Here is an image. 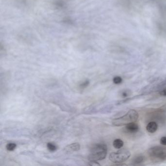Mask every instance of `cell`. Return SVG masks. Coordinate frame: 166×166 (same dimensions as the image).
I'll return each mask as SVG.
<instances>
[{
    "label": "cell",
    "mask_w": 166,
    "mask_h": 166,
    "mask_svg": "<svg viewBox=\"0 0 166 166\" xmlns=\"http://www.w3.org/2000/svg\"><path fill=\"white\" fill-rule=\"evenodd\" d=\"M107 155V147L105 144L99 143L93 147L88 155L90 161L101 160L105 159Z\"/></svg>",
    "instance_id": "6da1fadb"
},
{
    "label": "cell",
    "mask_w": 166,
    "mask_h": 166,
    "mask_svg": "<svg viewBox=\"0 0 166 166\" xmlns=\"http://www.w3.org/2000/svg\"><path fill=\"white\" fill-rule=\"evenodd\" d=\"M138 116L139 115L137 111L135 110H130L125 115L113 119L112 124L115 126L126 125L132 122H136Z\"/></svg>",
    "instance_id": "7a4b0ae2"
},
{
    "label": "cell",
    "mask_w": 166,
    "mask_h": 166,
    "mask_svg": "<svg viewBox=\"0 0 166 166\" xmlns=\"http://www.w3.org/2000/svg\"><path fill=\"white\" fill-rule=\"evenodd\" d=\"M148 155L154 162H161L166 160V147H152L148 151Z\"/></svg>",
    "instance_id": "3957f363"
},
{
    "label": "cell",
    "mask_w": 166,
    "mask_h": 166,
    "mask_svg": "<svg viewBox=\"0 0 166 166\" xmlns=\"http://www.w3.org/2000/svg\"><path fill=\"white\" fill-rule=\"evenodd\" d=\"M166 85V78H159L153 81L142 89L144 94H148L160 91Z\"/></svg>",
    "instance_id": "277c9868"
},
{
    "label": "cell",
    "mask_w": 166,
    "mask_h": 166,
    "mask_svg": "<svg viewBox=\"0 0 166 166\" xmlns=\"http://www.w3.org/2000/svg\"><path fill=\"white\" fill-rule=\"evenodd\" d=\"M131 156V152L126 149H121L110 155V160L115 163H120L127 160Z\"/></svg>",
    "instance_id": "5b68a950"
},
{
    "label": "cell",
    "mask_w": 166,
    "mask_h": 166,
    "mask_svg": "<svg viewBox=\"0 0 166 166\" xmlns=\"http://www.w3.org/2000/svg\"><path fill=\"white\" fill-rule=\"evenodd\" d=\"M80 144L78 143H74L66 146L63 149V151L67 154H70L73 152L80 150Z\"/></svg>",
    "instance_id": "8992f818"
},
{
    "label": "cell",
    "mask_w": 166,
    "mask_h": 166,
    "mask_svg": "<svg viewBox=\"0 0 166 166\" xmlns=\"http://www.w3.org/2000/svg\"><path fill=\"white\" fill-rule=\"evenodd\" d=\"M125 130L127 132L129 133H135L139 130V126L135 122H132L126 125Z\"/></svg>",
    "instance_id": "52a82bcc"
},
{
    "label": "cell",
    "mask_w": 166,
    "mask_h": 166,
    "mask_svg": "<svg viewBox=\"0 0 166 166\" xmlns=\"http://www.w3.org/2000/svg\"><path fill=\"white\" fill-rule=\"evenodd\" d=\"M158 129L157 124L155 121H152L148 124L146 127V129L148 132L150 133H154Z\"/></svg>",
    "instance_id": "ba28073f"
},
{
    "label": "cell",
    "mask_w": 166,
    "mask_h": 166,
    "mask_svg": "<svg viewBox=\"0 0 166 166\" xmlns=\"http://www.w3.org/2000/svg\"><path fill=\"white\" fill-rule=\"evenodd\" d=\"M124 142L120 139H116L113 142V146L117 149H120L123 146Z\"/></svg>",
    "instance_id": "9c48e42d"
},
{
    "label": "cell",
    "mask_w": 166,
    "mask_h": 166,
    "mask_svg": "<svg viewBox=\"0 0 166 166\" xmlns=\"http://www.w3.org/2000/svg\"><path fill=\"white\" fill-rule=\"evenodd\" d=\"M145 158L142 155H139V156H136L133 159V165H137V164H139L143 162Z\"/></svg>",
    "instance_id": "30bf717a"
},
{
    "label": "cell",
    "mask_w": 166,
    "mask_h": 166,
    "mask_svg": "<svg viewBox=\"0 0 166 166\" xmlns=\"http://www.w3.org/2000/svg\"><path fill=\"white\" fill-rule=\"evenodd\" d=\"M47 148L50 152H54L57 150V147L54 144L52 143H48L47 144Z\"/></svg>",
    "instance_id": "8fae6325"
},
{
    "label": "cell",
    "mask_w": 166,
    "mask_h": 166,
    "mask_svg": "<svg viewBox=\"0 0 166 166\" xmlns=\"http://www.w3.org/2000/svg\"><path fill=\"white\" fill-rule=\"evenodd\" d=\"M16 147H17V145L16 144L14 143H9L6 145V148L9 151H13L16 149Z\"/></svg>",
    "instance_id": "7c38bea8"
},
{
    "label": "cell",
    "mask_w": 166,
    "mask_h": 166,
    "mask_svg": "<svg viewBox=\"0 0 166 166\" xmlns=\"http://www.w3.org/2000/svg\"><path fill=\"white\" fill-rule=\"evenodd\" d=\"M122 79L119 76H116L113 78V82L115 84H119L122 83Z\"/></svg>",
    "instance_id": "4fadbf2b"
},
{
    "label": "cell",
    "mask_w": 166,
    "mask_h": 166,
    "mask_svg": "<svg viewBox=\"0 0 166 166\" xmlns=\"http://www.w3.org/2000/svg\"><path fill=\"white\" fill-rule=\"evenodd\" d=\"M90 81L89 80H86L85 81H84L83 83L81 84L80 85V87L81 88H86L88 86V85H89Z\"/></svg>",
    "instance_id": "5bb4252c"
},
{
    "label": "cell",
    "mask_w": 166,
    "mask_h": 166,
    "mask_svg": "<svg viewBox=\"0 0 166 166\" xmlns=\"http://www.w3.org/2000/svg\"><path fill=\"white\" fill-rule=\"evenodd\" d=\"M89 165H90V166H100V164L98 163L97 161H90L89 163Z\"/></svg>",
    "instance_id": "9a60e30c"
},
{
    "label": "cell",
    "mask_w": 166,
    "mask_h": 166,
    "mask_svg": "<svg viewBox=\"0 0 166 166\" xmlns=\"http://www.w3.org/2000/svg\"><path fill=\"white\" fill-rule=\"evenodd\" d=\"M160 143L163 146H166V136H163L160 139Z\"/></svg>",
    "instance_id": "2e32d148"
},
{
    "label": "cell",
    "mask_w": 166,
    "mask_h": 166,
    "mask_svg": "<svg viewBox=\"0 0 166 166\" xmlns=\"http://www.w3.org/2000/svg\"><path fill=\"white\" fill-rule=\"evenodd\" d=\"M129 95V92L128 91H124L121 93V96L123 98H126Z\"/></svg>",
    "instance_id": "e0dca14e"
},
{
    "label": "cell",
    "mask_w": 166,
    "mask_h": 166,
    "mask_svg": "<svg viewBox=\"0 0 166 166\" xmlns=\"http://www.w3.org/2000/svg\"><path fill=\"white\" fill-rule=\"evenodd\" d=\"M56 5L58 6V7H62L63 6L64 4H63V1H58L56 3Z\"/></svg>",
    "instance_id": "ac0fdd59"
},
{
    "label": "cell",
    "mask_w": 166,
    "mask_h": 166,
    "mask_svg": "<svg viewBox=\"0 0 166 166\" xmlns=\"http://www.w3.org/2000/svg\"><path fill=\"white\" fill-rule=\"evenodd\" d=\"M160 95H163V96H166V88L162 90L159 93Z\"/></svg>",
    "instance_id": "d6986e66"
}]
</instances>
